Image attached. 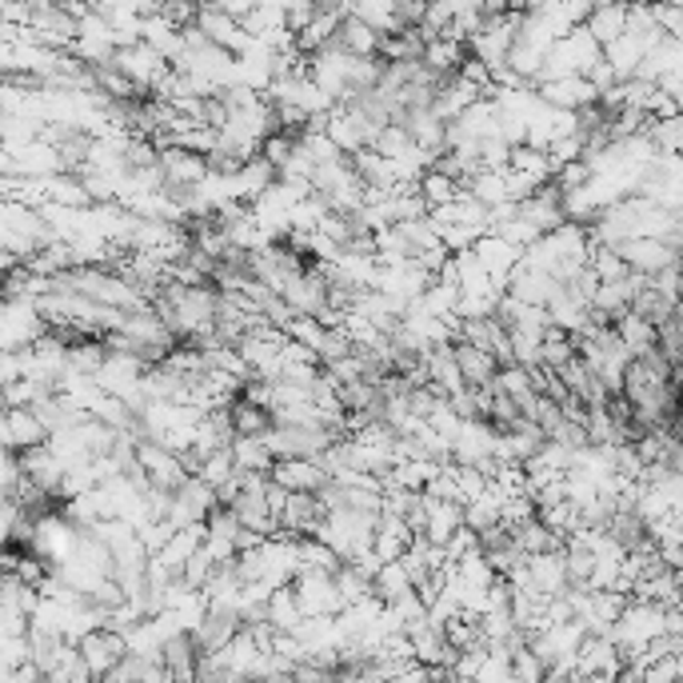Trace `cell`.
Masks as SVG:
<instances>
[{
    "label": "cell",
    "mask_w": 683,
    "mask_h": 683,
    "mask_svg": "<svg viewBox=\"0 0 683 683\" xmlns=\"http://www.w3.org/2000/svg\"><path fill=\"white\" fill-rule=\"evenodd\" d=\"M80 660H85L92 672L105 675L112 664H120L125 660V644H120L117 635H108V632H97V635H88L85 644H80Z\"/></svg>",
    "instance_id": "obj_1"
}]
</instances>
